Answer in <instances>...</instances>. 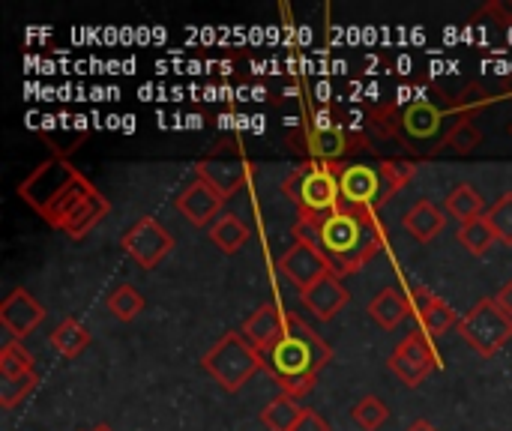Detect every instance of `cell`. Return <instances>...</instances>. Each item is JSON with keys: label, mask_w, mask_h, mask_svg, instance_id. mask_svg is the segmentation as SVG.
<instances>
[{"label": "cell", "mask_w": 512, "mask_h": 431, "mask_svg": "<svg viewBox=\"0 0 512 431\" xmlns=\"http://www.w3.org/2000/svg\"><path fill=\"white\" fill-rule=\"evenodd\" d=\"M96 192V186L72 168L69 159H45L39 168H33L21 183L18 195L27 207L36 210V216L51 225L54 231L63 228V222Z\"/></svg>", "instance_id": "cell-2"}, {"label": "cell", "mask_w": 512, "mask_h": 431, "mask_svg": "<svg viewBox=\"0 0 512 431\" xmlns=\"http://www.w3.org/2000/svg\"><path fill=\"white\" fill-rule=\"evenodd\" d=\"M447 99H450V111H453L459 120H474L477 114H483V111L492 105V96H489L480 84H468L462 93L447 96Z\"/></svg>", "instance_id": "cell-29"}, {"label": "cell", "mask_w": 512, "mask_h": 431, "mask_svg": "<svg viewBox=\"0 0 512 431\" xmlns=\"http://www.w3.org/2000/svg\"><path fill=\"white\" fill-rule=\"evenodd\" d=\"M108 213H111V201L96 189V192H93V195H90V198H87V201H84V204H81V207L66 219V222H63L60 234H63V237H69V240H84V237H87V234H90V231H93V228L108 216Z\"/></svg>", "instance_id": "cell-19"}, {"label": "cell", "mask_w": 512, "mask_h": 431, "mask_svg": "<svg viewBox=\"0 0 512 431\" xmlns=\"http://www.w3.org/2000/svg\"><path fill=\"white\" fill-rule=\"evenodd\" d=\"M123 252L141 267V270H153L156 264H162V258L174 249V237L168 228H162L153 216H141L123 237H120Z\"/></svg>", "instance_id": "cell-9"}, {"label": "cell", "mask_w": 512, "mask_h": 431, "mask_svg": "<svg viewBox=\"0 0 512 431\" xmlns=\"http://www.w3.org/2000/svg\"><path fill=\"white\" fill-rule=\"evenodd\" d=\"M444 120H447V111L438 108V105H432V102H426V99L408 105V108L402 111V117H399L405 147H408L411 141H429V138H435L438 129L444 126Z\"/></svg>", "instance_id": "cell-17"}, {"label": "cell", "mask_w": 512, "mask_h": 431, "mask_svg": "<svg viewBox=\"0 0 512 431\" xmlns=\"http://www.w3.org/2000/svg\"><path fill=\"white\" fill-rule=\"evenodd\" d=\"M252 240V231L249 225L234 216V213H222L213 225H210V243L216 249H222L225 255H237L246 243Z\"/></svg>", "instance_id": "cell-21"}, {"label": "cell", "mask_w": 512, "mask_h": 431, "mask_svg": "<svg viewBox=\"0 0 512 431\" xmlns=\"http://www.w3.org/2000/svg\"><path fill=\"white\" fill-rule=\"evenodd\" d=\"M279 273L294 285V288H309L315 285L318 279H324L327 273H333V264L327 261V255L318 249V246H309V243H297L276 261Z\"/></svg>", "instance_id": "cell-11"}, {"label": "cell", "mask_w": 512, "mask_h": 431, "mask_svg": "<svg viewBox=\"0 0 512 431\" xmlns=\"http://www.w3.org/2000/svg\"><path fill=\"white\" fill-rule=\"evenodd\" d=\"M90 431H114V429H111V426H105V423H99V426H93Z\"/></svg>", "instance_id": "cell-39"}, {"label": "cell", "mask_w": 512, "mask_h": 431, "mask_svg": "<svg viewBox=\"0 0 512 431\" xmlns=\"http://www.w3.org/2000/svg\"><path fill=\"white\" fill-rule=\"evenodd\" d=\"M456 333L480 354L495 357L512 339V318L495 303V297H483L468 315L459 318Z\"/></svg>", "instance_id": "cell-6"}, {"label": "cell", "mask_w": 512, "mask_h": 431, "mask_svg": "<svg viewBox=\"0 0 512 431\" xmlns=\"http://www.w3.org/2000/svg\"><path fill=\"white\" fill-rule=\"evenodd\" d=\"M348 300H351V294L342 285V276H336V273H327L324 279H318L315 285L300 291L303 309L312 312L318 321H333L348 306Z\"/></svg>", "instance_id": "cell-16"}, {"label": "cell", "mask_w": 512, "mask_h": 431, "mask_svg": "<svg viewBox=\"0 0 512 431\" xmlns=\"http://www.w3.org/2000/svg\"><path fill=\"white\" fill-rule=\"evenodd\" d=\"M105 306H108V312H111L120 324H129V321H135V318L144 312V297L138 294L135 285H117V288L105 297Z\"/></svg>", "instance_id": "cell-26"}, {"label": "cell", "mask_w": 512, "mask_h": 431, "mask_svg": "<svg viewBox=\"0 0 512 431\" xmlns=\"http://www.w3.org/2000/svg\"><path fill=\"white\" fill-rule=\"evenodd\" d=\"M378 174H381V186H384V204L399 192V189H405L411 180H414V174H417V165L411 162V159H384L381 165H378Z\"/></svg>", "instance_id": "cell-28"}, {"label": "cell", "mask_w": 512, "mask_h": 431, "mask_svg": "<svg viewBox=\"0 0 512 431\" xmlns=\"http://www.w3.org/2000/svg\"><path fill=\"white\" fill-rule=\"evenodd\" d=\"M405 231L417 240V243H432L444 225H447V210H441L438 204H432L429 198H420L402 219Z\"/></svg>", "instance_id": "cell-18"}, {"label": "cell", "mask_w": 512, "mask_h": 431, "mask_svg": "<svg viewBox=\"0 0 512 431\" xmlns=\"http://www.w3.org/2000/svg\"><path fill=\"white\" fill-rule=\"evenodd\" d=\"M459 243H462L471 255L483 258V255L498 243V237H495L489 219L483 216V219H474V222H468V225L459 228Z\"/></svg>", "instance_id": "cell-30"}, {"label": "cell", "mask_w": 512, "mask_h": 431, "mask_svg": "<svg viewBox=\"0 0 512 431\" xmlns=\"http://www.w3.org/2000/svg\"><path fill=\"white\" fill-rule=\"evenodd\" d=\"M339 177L342 204L354 210H378L384 204V186L378 168L369 165H348V162H330Z\"/></svg>", "instance_id": "cell-10"}, {"label": "cell", "mask_w": 512, "mask_h": 431, "mask_svg": "<svg viewBox=\"0 0 512 431\" xmlns=\"http://www.w3.org/2000/svg\"><path fill=\"white\" fill-rule=\"evenodd\" d=\"M348 135L339 129V126H318L312 135H309V153L324 159V162H342V156L348 153Z\"/></svg>", "instance_id": "cell-25"}, {"label": "cell", "mask_w": 512, "mask_h": 431, "mask_svg": "<svg viewBox=\"0 0 512 431\" xmlns=\"http://www.w3.org/2000/svg\"><path fill=\"white\" fill-rule=\"evenodd\" d=\"M387 369H390L405 387H411V390L420 387V384L438 369V354H435V348H432V339H429L423 330L408 333V336L396 345V351L390 354Z\"/></svg>", "instance_id": "cell-8"}, {"label": "cell", "mask_w": 512, "mask_h": 431, "mask_svg": "<svg viewBox=\"0 0 512 431\" xmlns=\"http://www.w3.org/2000/svg\"><path fill=\"white\" fill-rule=\"evenodd\" d=\"M444 210H447V216L459 219L462 225H468V222H474V219H483V216L489 213L483 195H480L471 183H456V186L447 192Z\"/></svg>", "instance_id": "cell-20"}, {"label": "cell", "mask_w": 512, "mask_h": 431, "mask_svg": "<svg viewBox=\"0 0 512 431\" xmlns=\"http://www.w3.org/2000/svg\"><path fill=\"white\" fill-rule=\"evenodd\" d=\"M45 321V309H42V303L30 294V291H24V288H15L3 303H0V324H3V330L12 336V339H24V336H30L39 324Z\"/></svg>", "instance_id": "cell-15"}, {"label": "cell", "mask_w": 512, "mask_h": 431, "mask_svg": "<svg viewBox=\"0 0 512 431\" xmlns=\"http://www.w3.org/2000/svg\"><path fill=\"white\" fill-rule=\"evenodd\" d=\"M303 414H306V408H300L297 399L279 393V396L261 411V426L267 431H294L297 429V423L303 420Z\"/></svg>", "instance_id": "cell-24"}, {"label": "cell", "mask_w": 512, "mask_h": 431, "mask_svg": "<svg viewBox=\"0 0 512 431\" xmlns=\"http://www.w3.org/2000/svg\"><path fill=\"white\" fill-rule=\"evenodd\" d=\"M408 431H438L429 420H414L411 426H408Z\"/></svg>", "instance_id": "cell-38"}, {"label": "cell", "mask_w": 512, "mask_h": 431, "mask_svg": "<svg viewBox=\"0 0 512 431\" xmlns=\"http://www.w3.org/2000/svg\"><path fill=\"white\" fill-rule=\"evenodd\" d=\"M195 171H198V180L210 183L225 201L234 198L252 177V159L246 156V150L240 144H216L210 153H204L198 162H195Z\"/></svg>", "instance_id": "cell-7"}, {"label": "cell", "mask_w": 512, "mask_h": 431, "mask_svg": "<svg viewBox=\"0 0 512 431\" xmlns=\"http://www.w3.org/2000/svg\"><path fill=\"white\" fill-rule=\"evenodd\" d=\"M246 339H249V345L261 354V357H267L282 339H285V333H288V312H282L279 306H273V303H264L261 309H255L246 321H243V330H240Z\"/></svg>", "instance_id": "cell-14"}, {"label": "cell", "mask_w": 512, "mask_h": 431, "mask_svg": "<svg viewBox=\"0 0 512 431\" xmlns=\"http://www.w3.org/2000/svg\"><path fill=\"white\" fill-rule=\"evenodd\" d=\"M411 306H414V318H417L420 330H423L432 342L441 339L444 333H450V330L459 324L453 306H450L444 297H438L432 288L417 285V288L411 291Z\"/></svg>", "instance_id": "cell-13"}, {"label": "cell", "mask_w": 512, "mask_h": 431, "mask_svg": "<svg viewBox=\"0 0 512 431\" xmlns=\"http://www.w3.org/2000/svg\"><path fill=\"white\" fill-rule=\"evenodd\" d=\"M369 318L384 330L393 333L405 318H408V300L396 288H384L372 303H369Z\"/></svg>", "instance_id": "cell-22"}, {"label": "cell", "mask_w": 512, "mask_h": 431, "mask_svg": "<svg viewBox=\"0 0 512 431\" xmlns=\"http://www.w3.org/2000/svg\"><path fill=\"white\" fill-rule=\"evenodd\" d=\"M351 420L363 431H378L390 420V408L387 402H381L378 396H363L354 408H351Z\"/></svg>", "instance_id": "cell-31"}, {"label": "cell", "mask_w": 512, "mask_h": 431, "mask_svg": "<svg viewBox=\"0 0 512 431\" xmlns=\"http://www.w3.org/2000/svg\"><path fill=\"white\" fill-rule=\"evenodd\" d=\"M174 207L180 210V216L192 225V228H210L225 207V198L204 180H192L177 198Z\"/></svg>", "instance_id": "cell-12"}, {"label": "cell", "mask_w": 512, "mask_h": 431, "mask_svg": "<svg viewBox=\"0 0 512 431\" xmlns=\"http://www.w3.org/2000/svg\"><path fill=\"white\" fill-rule=\"evenodd\" d=\"M90 345V330L78 321V318H66L54 327L51 333V348L63 357V360H75L84 348Z\"/></svg>", "instance_id": "cell-23"}, {"label": "cell", "mask_w": 512, "mask_h": 431, "mask_svg": "<svg viewBox=\"0 0 512 431\" xmlns=\"http://www.w3.org/2000/svg\"><path fill=\"white\" fill-rule=\"evenodd\" d=\"M333 360V348L294 312H288L285 339L264 357V372L279 384L282 396L300 399L315 390L318 372Z\"/></svg>", "instance_id": "cell-1"}, {"label": "cell", "mask_w": 512, "mask_h": 431, "mask_svg": "<svg viewBox=\"0 0 512 431\" xmlns=\"http://www.w3.org/2000/svg\"><path fill=\"white\" fill-rule=\"evenodd\" d=\"M480 144H483V132L474 126V120H456V123L450 126V132L444 135L441 150H450V153H456V156H468V153H474ZM441 150H438V153H441Z\"/></svg>", "instance_id": "cell-27"}, {"label": "cell", "mask_w": 512, "mask_h": 431, "mask_svg": "<svg viewBox=\"0 0 512 431\" xmlns=\"http://www.w3.org/2000/svg\"><path fill=\"white\" fill-rule=\"evenodd\" d=\"M27 372H33V354L18 339H9L0 348V378H18Z\"/></svg>", "instance_id": "cell-32"}, {"label": "cell", "mask_w": 512, "mask_h": 431, "mask_svg": "<svg viewBox=\"0 0 512 431\" xmlns=\"http://www.w3.org/2000/svg\"><path fill=\"white\" fill-rule=\"evenodd\" d=\"M507 132H510V138H512V123H510V129H507Z\"/></svg>", "instance_id": "cell-40"}, {"label": "cell", "mask_w": 512, "mask_h": 431, "mask_svg": "<svg viewBox=\"0 0 512 431\" xmlns=\"http://www.w3.org/2000/svg\"><path fill=\"white\" fill-rule=\"evenodd\" d=\"M495 303L507 312L512 318V279L510 282H504L501 288H498V294H495Z\"/></svg>", "instance_id": "cell-37"}, {"label": "cell", "mask_w": 512, "mask_h": 431, "mask_svg": "<svg viewBox=\"0 0 512 431\" xmlns=\"http://www.w3.org/2000/svg\"><path fill=\"white\" fill-rule=\"evenodd\" d=\"M486 219H489V225H492L498 243L512 246V192H504V195L489 207Z\"/></svg>", "instance_id": "cell-34"}, {"label": "cell", "mask_w": 512, "mask_h": 431, "mask_svg": "<svg viewBox=\"0 0 512 431\" xmlns=\"http://www.w3.org/2000/svg\"><path fill=\"white\" fill-rule=\"evenodd\" d=\"M294 431H330V423H327L321 414H315V411H306V414H303V420L297 423V429Z\"/></svg>", "instance_id": "cell-36"}, {"label": "cell", "mask_w": 512, "mask_h": 431, "mask_svg": "<svg viewBox=\"0 0 512 431\" xmlns=\"http://www.w3.org/2000/svg\"><path fill=\"white\" fill-rule=\"evenodd\" d=\"M282 192L297 204L300 216H330L342 204L339 177L330 162H306L294 168L285 177Z\"/></svg>", "instance_id": "cell-5"}, {"label": "cell", "mask_w": 512, "mask_h": 431, "mask_svg": "<svg viewBox=\"0 0 512 431\" xmlns=\"http://www.w3.org/2000/svg\"><path fill=\"white\" fill-rule=\"evenodd\" d=\"M36 387H39V375H36V372L18 375V378H3V381H0V408H3V411H12V408L21 405Z\"/></svg>", "instance_id": "cell-33"}, {"label": "cell", "mask_w": 512, "mask_h": 431, "mask_svg": "<svg viewBox=\"0 0 512 431\" xmlns=\"http://www.w3.org/2000/svg\"><path fill=\"white\" fill-rule=\"evenodd\" d=\"M321 252L333 264L336 276L363 270L384 246V228L372 210H354L339 204L330 216H321Z\"/></svg>", "instance_id": "cell-3"}, {"label": "cell", "mask_w": 512, "mask_h": 431, "mask_svg": "<svg viewBox=\"0 0 512 431\" xmlns=\"http://www.w3.org/2000/svg\"><path fill=\"white\" fill-rule=\"evenodd\" d=\"M480 21H495L501 27H510L512 24V0H489L480 12H474L471 24H480Z\"/></svg>", "instance_id": "cell-35"}, {"label": "cell", "mask_w": 512, "mask_h": 431, "mask_svg": "<svg viewBox=\"0 0 512 431\" xmlns=\"http://www.w3.org/2000/svg\"><path fill=\"white\" fill-rule=\"evenodd\" d=\"M201 366L225 393H240L264 369V357L249 345L243 333H225L204 354Z\"/></svg>", "instance_id": "cell-4"}]
</instances>
